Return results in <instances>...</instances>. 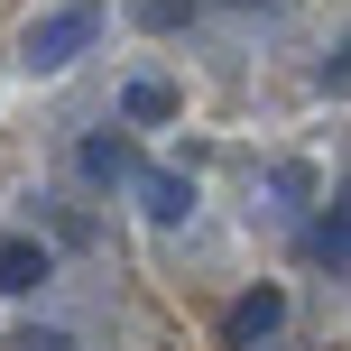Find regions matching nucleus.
I'll return each mask as SVG.
<instances>
[{"mask_svg":"<svg viewBox=\"0 0 351 351\" xmlns=\"http://www.w3.org/2000/svg\"><path fill=\"white\" fill-rule=\"evenodd\" d=\"M167 111H176L167 84H130V121H167Z\"/></svg>","mask_w":351,"mask_h":351,"instance_id":"39448f33","label":"nucleus"},{"mask_svg":"<svg viewBox=\"0 0 351 351\" xmlns=\"http://www.w3.org/2000/svg\"><path fill=\"white\" fill-rule=\"evenodd\" d=\"M84 167H93V176H121L130 158H121V139H93V148H84Z\"/></svg>","mask_w":351,"mask_h":351,"instance_id":"423d86ee","label":"nucleus"},{"mask_svg":"<svg viewBox=\"0 0 351 351\" xmlns=\"http://www.w3.org/2000/svg\"><path fill=\"white\" fill-rule=\"evenodd\" d=\"M37 278H47V250H37V241H10V250H0V287H10V296H28Z\"/></svg>","mask_w":351,"mask_h":351,"instance_id":"7ed1b4c3","label":"nucleus"},{"mask_svg":"<svg viewBox=\"0 0 351 351\" xmlns=\"http://www.w3.org/2000/svg\"><path fill=\"white\" fill-rule=\"evenodd\" d=\"M278 315H287V296H278V287H259V296H241V305H231V342H259V333H268Z\"/></svg>","mask_w":351,"mask_h":351,"instance_id":"f03ea898","label":"nucleus"},{"mask_svg":"<svg viewBox=\"0 0 351 351\" xmlns=\"http://www.w3.org/2000/svg\"><path fill=\"white\" fill-rule=\"evenodd\" d=\"M176 10H185V0H139V19H148V28H176Z\"/></svg>","mask_w":351,"mask_h":351,"instance_id":"0eeeda50","label":"nucleus"},{"mask_svg":"<svg viewBox=\"0 0 351 351\" xmlns=\"http://www.w3.org/2000/svg\"><path fill=\"white\" fill-rule=\"evenodd\" d=\"M84 37H93V10H65V19H47V28L28 37V56H37V65H65Z\"/></svg>","mask_w":351,"mask_h":351,"instance_id":"f257e3e1","label":"nucleus"},{"mask_svg":"<svg viewBox=\"0 0 351 351\" xmlns=\"http://www.w3.org/2000/svg\"><path fill=\"white\" fill-rule=\"evenodd\" d=\"M148 213H158V222H185V213H194V185H176V176H148Z\"/></svg>","mask_w":351,"mask_h":351,"instance_id":"20e7f679","label":"nucleus"}]
</instances>
